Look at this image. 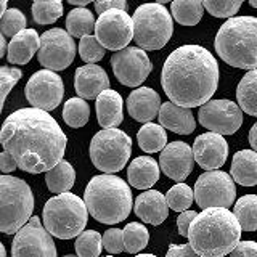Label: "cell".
<instances>
[{"instance_id":"cell-55","label":"cell","mask_w":257,"mask_h":257,"mask_svg":"<svg viewBox=\"0 0 257 257\" xmlns=\"http://www.w3.org/2000/svg\"><path fill=\"white\" fill-rule=\"evenodd\" d=\"M64 257H79V255H72V254H68V255H64Z\"/></svg>"},{"instance_id":"cell-14","label":"cell","mask_w":257,"mask_h":257,"mask_svg":"<svg viewBox=\"0 0 257 257\" xmlns=\"http://www.w3.org/2000/svg\"><path fill=\"white\" fill-rule=\"evenodd\" d=\"M111 68L122 85L139 88L153 71V64L143 48L128 45L111 56Z\"/></svg>"},{"instance_id":"cell-18","label":"cell","mask_w":257,"mask_h":257,"mask_svg":"<svg viewBox=\"0 0 257 257\" xmlns=\"http://www.w3.org/2000/svg\"><path fill=\"white\" fill-rule=\"evenodd\" d=\"M193 161H195V155L188 143L172 142L167 143V147L161 151L159 167L169 179L183 183L193 171Z\"/></svg>"},{"instance_id":"cell-43","label":"cell","mask_w":257,"mask_h":257,"mask_svg":"<svg viewBox=\"0 0 257 257\" xmlns=\"http://www.w3.org/2000/svg\"><path fill=\"white\" fill-rule=\"evenodd\" d=\"M196 217H198V212H195V211H185V212H182L179 217H177V227H179L180 236L188 238L190 227H191V223H193V220L196 219Z\"/></svg>"},{"instance_id":"cell-17","label":"cell","mask_w":257,"mask_h":257,"mask_svg":"<svg viewBox=\"0 0 257 257\" xmlns=\"http://www.w3.org/2000/svg\"><path fill=\"white\" fill-rule=\"evenodd\" d=\"M193 155L195 161L206 172L217 171L225 164L228 156V143L219 134H201L193 143Z\"/></svg>"},{"instance_id":"cell-44","label":"cell","mask_w":257,"mask_h":257,"mask_svg":"<svg viewBox=\"0 0 257 257\" xmlns=\"http://www.w3.org/2000/svg\"><path fill=\"white\" fill-rule=\"evenodd\" d=\"M230 257H257V243L255 241H239Z\"/></svg>"},{"instance_id":"cell-20","label":"cell","mask_w":257,"mask_h":257,"mask_svg":"<svg viewBox=\"0 0 257 257\" xmlns=\"http://www.w3.org/2000/svg\"><path fill=\"white\" fill-rule=\"evenodd\" d=\"M161 106V96L150 87H139L131 92L127 98V111L128 116H132L139 122L148 124L155 116H159Z\"/></svg>"},{"instance_id":"cell-53","label":"cell","mask_w":257,"mask_h":257,"mask_svg":"<svg viewBox=\"0 0 257 257\" xmlns=\"http://www.w3.org/2000/svg\"><path fill=\"white\" fill-rule=\"evenodd\" d=\"M135 257H158L155 254H139V255H135Z\"/></svg>"},{"instance_id":"cell-29","label":"cell","mask_w":257,"mask_h":257,"mask_svg":"<svg viewBox=\"0 0 257 257\" xmlns=\"http://www.w3.org/2000/svg\"><path fill=\"white\" fill-rule=\"evenodd\" d=\"M137 142L139 147L145 153H159L167 147V134L166 128L161 124L148 122L143 124L142 128L137 134Z\"/></svg>"},{"instance_id":"cell-3","label":"cell","mask_w":257,"mask_h":257,"mask_svg":"<svg viewBox=\"0 0 257 257\" xmlns=\"http://www.w3.org/2000/svg\"><path fill=\"white\" fill-rule=\"evenodd\" d=\"M241 230L238 219L228 209H204L191 223L188 244L201 257H223L239 244Z\"/></svg>"},{"instance_id":"cell-25","label":"cell","mask_w":257,"mask_h":257,"mask_svg":"<svg viewBox=\"0 0 257 257\" xmlns=\"http://www.w3.org/2000/svg\"><path fill=\"white\" fill-rule=\"evenodd\" d=\"M159 164L151 156L135 158L127 169L128 183L137 190L151 188L159 180Z\"/></svg>"},{"instance_id":"cell-5","label":"cell","mask_w":257,"mask_h":257,"mask_svg":"<svg viewBox=\"0 0 257 257\" xmlns=\"http://www.w3.org/2000/svg\"><path fill=\"white\" fill-rule=\"evenodd\" d=\"M214 47L230 66L257 69V18L236 16L227 20L217 32Z\"/></svg>"},{"instance_id":"cell-52","label":"cell","mask_w":257,"mask_h":257,"mask_svg":"<svg viewBox=\"0 0 257 257\" xmlns=\"http://www.w3.org/2000/svg\"><path fill=\"white\" fill-rule=\"evenodd\" d=\"M0 257H7V254H5V247H4V244H0Z\"/></svg>"},{"instance_id":"cell-56","label":"cell","mask_w":257,"mask_h":257,"mask_svg":"<svg viewBox=\"0 0 257 257\" xmlns=\"http://www.w3.org/2000/svg\"><path fill=\"white\" fill-rule=\"evenodd\" d=\"M104 257H112V255H104Z\"/></svg>"},{"instance_id":"cell-28","label":"cell","mask_w":257,"mask_h":257,"mask_svg":"<svg viewBox=\"0 0 257 257\" xmlns=\"http://www.w3.org/2000/svg\"><path fill=\"white\" fill-rule=\"evenodd\" d=\"M76 180V171L68 161H61L58 166H55L48 172H45V183L48 190L56 195L61 193H68L72 187H74Z\"/></svg>"},{"instance_id":"cell-6","label":"cell","mask_w":257,"mask_h":257,"mask_svg":"<svg viewBox=\"0 0 257 257\" xmlns=\"http://www.w3.org/2000/svg\"><path fill=\"white\" fill-rule=\"evenodd\" d=\"M42 219L44 227L52 236L71 239L84 231L88 220V209L85 201L74 193H61L45 203Z\"/></svg>"},{"instance_id":"cell-13","label":"cell","mask_w":257,"mask_h":257,"mask_svg":"<svg viewBox=\"0 0 257 257\" xmlns=\"http://www.w3.org/2000/svg\"><path fill=\"white\" fill-rule=\"evenodd\" d=\"M95 37L111 52H120L134 39V20L124 10H111L98 16Z\"/></svg>"},{"instance_id":"cell-48","label":"cell","mask_w":257,"mask_h":257,"mask_svg":"<svg viewBox=\"0 0 257 257\" xmlns=\"http://www.w3.org/2000/svg\"><path fill=\"white\" fill-rule=\"evenodd\" d=\"M249 143H251L252 150L257 153V122L251 127V131H249Z\"/></svg>"},{"instance_id":"cell-16","label":"cell","mask_w":257,"mask_h":257,"mask_svg":"<svg viewBox=\"0 0 257 257\" xmlns=\"http://www.w3.org/2000/svg\"><path fill=\"white\" fill-rule=\"evenodd\" d=\"M198 119L209 132L233 135L243 124V111L230 100H211L199 108Z\"/></svg>"},{"instance_id":"cell-32","label":"cell","mask_w":257,"mask_h":257,"mask_svg":"<svg viewBox=\"0 0 257 257\" xmlns=\"http://www.w3.org/2000/svg\"><path fill=\"white\" fill-rule=\"evenodd\" d=\"M233 214L238 219L241 228L244 231L257 230V195H244L241 196L235 206Z\"/></svg>"},{"instance_id":"cell-26","label":"cell","mask_w":257,"mask_h":257,"mask_svg":"<svg viewBox=\"0 0 257 257\" xmlns=\"http://www.w3.org/2000/svg\"><path fill=\"white\" fill-rule=\"evenodd\" d=\"M231 179L243 187L257 185V153L254 150H241L233 156Z\"/></svg>"},{"instance_id":"cell-37","label":"cell","mask_w":257,"mask_h":257,"mask_svg":"<svg viewBox=\"0 0 257 257\" xmlns=\"http://www.w3.org/2000/svg\"><path fill=\"white\" fill-rule=\"evenodd\" d=\"M193 198H195V191L188 187L187 183H177L167 191L166 199L169 207L175 212H185L190 211V206L193 204Z\"/></svg>"},{"instance_id":"cell-39","label":"cell","mask_w":257,"mask_h":257,"mask_svg":"<svg viewBox=\"0 0 257 257\" xmlns=\"http://www.w3.org/2000/svg\"><path fill=\"white\" fill-rule=\"evenodd\" d=\"M104 50H106V48L100 44V40L95 36H87L84 39H80V42H79L80 58L88 64H95L100 60H103L104 53H106Z\"/></svg>"},{"instance_id":"cell-11","label":"cell","mask_w":257,"mask_h":257,"mask_svg":"<svg viewBox=\"0 0 257 257\" xmlns=\"http://www.w3.org/2000/svg\"><path fill=\"white\" fill-rule=\"evenodd\" d=\"M39 63L45 69L63 71L71 66L76 58V42L68 31L53 28L40 36Z\"/></svg>"},{"instance_id":"cell-4","label":"cell","mask_w":257,"mask_h":257,"mask_svg":"<svg viewBox=\"0 0 257 257\" xmlns=\"http://www.w3.org/2000/svg\"><path fill=\"white\" fill-rule=\"evenodd\" d=\"M84 201L93 219L108 225L125 220L134 206L128 183L111 174L95 175L87 183Z\"/></svg>"},{"instance_id":"cell-19","label":"cell","mask_w":257,"mask_h":257,"mask_svg":"<svg viewBox=\"0 0 257 257\" xmlns=\"http://www.w3.org/2000/svg\"><path fill=\"white\" fill-rule=\"evenodd\" d=\"M74 88L79 98L96 100L98 96L109 88V79L106 71L98 64H84L76 69Z\"/></svg>"},{"instance_id":"cell-35","label":"cell","mask_w":257,"mask_h":257,"mask_svg":"<svg viewBox=\"0 0 257 257\" xmlns=\"http://www.w3.org/2000/svg\"><path fill=\"white\" fill-rule=\"evenodd\" d=\"M74 247L79 257H100L103 251V236L96 230L82 231L76 238Z\"/></svg>"},{"instance_id":"cell-7","label":"cell","mask_w":257,"mask_h":257,"mask_svg":"<svg viewBox=\"0 0 257 257\" xmlns=\"http://www.w3.org/2000/svg\"><path fill=\"white\" fill-rule=\"evenodd\" d=\"M34 211V196L23 179L13 175L0 177V231L16 235L26 225Z\"/></svg>"},{"instance_id":"cell-50","label":"cell","mask_w":257,"mask_h":257,"mask_svg":"<svg viewBox=\"0 0 257 257\" xmlns=\"http://www.w3.org/2000/svg\"><path fill=\"white\" fill-rule=\"evenodd\" d=\"M68 2H69L71 5L77 7V8H85L88 4H90V0H68Z\"/></svg>"},{"instance_id":"cell-12","label":"cell","mask_w":257,"mask_h":257,"mask_svg":"<svg viewBox=\"0 0 257 257\" xmlns=\"http://www.w3.org/2000/svg\"><path fill=\"white\" fill-rule=\"evenodd\" d=\"M12 257H56L55 241L37 215L15 235Z\"/></svg>"},{"instance_id":"cell-54","label":"cell","mask_w":257,"mask_h":257,"mask_svg":"<svg viewBox=\"0 0 257 257\" xmlns=\"http://www.w3.org/2000/svg\"><path fill=\"white\" fill-rule=\"evenodd\" d=\"M249 5L254 7V8H257V2H255V0H251V2H249Z\"/></svg>"},{"instance_id":"cell-27","label":"cell","mask_w":257,"mask_h":257,"mask_svg":"<svg viewBox=\"0 0 257 257\" xmlns=\"http://www.w3.org/2000/svg\"><path fill=\"white\" fill-rule=\"evenodd\" d=\"M236 100L241 111L257 117V69L247 71L239 80L236 88Z\"/></svg>"},{"instance_id":"cell-45","label":"cell","mask_w":257,"mask_h":257,"mask_svg":"<svg viewBox=\"0 0 257 257\" xmlns=\"http://www.w3.org/2000/svg\"><path fill=\"white\" fill-rule=\"evenodd\" d=\"M127 4L124 0H103V2H95V10L96 13H106L111 10H124L125 12Z\"/></svg>"},{"instance_id":"cell-30","label":"cell","mask_w":257,"mask_h":257,"mask_svg":"<svg viewBox=\"0 0 257 257\" xmlns=\"http://www.w3.org/2000/svg\"><path fill=\"white\" fill-rule=\"evenodd\" d=\"M95 26L96 21L93 18V13L87 8H74L66 16V31L72 37L84 39L87 36H92Z\"/></svg>"},{"instance_id":"cell-51","label":"cell","mask_w":257,"mask_h":257,"mask_svg":"<svg viewBox=\"0 0 257 257\" xmlns=\"http://www.w3.org/2000/svg\"><path fill=\"white\" fill-rule=\"evenodd\" d=\"M7 12H8V8H7V0H2V2H0V18H2V16H4Z\"/></svg>"},{"instance_id":"cell-41","label":"cell","mask_w":257,"mask_h":257,"mask_svg":"<svg viewBox=\"0 0 257 257\" xmlns=\"http://www.w3.org/2000/svg\"><path fill=\"white\" fill-rule=\"evenodd\" d=\"M21 76H23V72L18 68H10V66L0 68V84H2V103H0V108L4 106L8 93H10L12 88L18 84Z\"/></svg>"},{"instance_id":"cell-40","label":"cell","mask_w":257,"mask_h":257,"mask_svg":"<svg viewBox=\"0 0 257 257\" xmlns=\"http://www.w3.org/2000/svg\"><path fill=\"white\" fill-rule=\"evenodd\" d=\"M204 10L211 13L215 18H231L233 15L238 13V10L243 5L241 0H231V2H219V0H206L203 2Z\"/></svg>"},{"instance_id":"cell-42","label":"cell","mask_w":257,"mask_h":257,"mask_svg":"<svg viewBox=\"0 0 257 257\" xmlns=\"http://www.w3.org/2000/svg\"><path fill=\"white\" fill-rule=\"evenodd\" d=\"M103 247L109 254H120L125 252L124 244V230L119 228H109L103 233Z\"/></svg>"},{"instance_id":"cell-24","label":"cell","mask_w":257,"mask_h":257,"mask_svg":"<svg viewBox=\"0 0 257 257\" xmlns=\"http://www.w3.org/2000/svg\"><path fill=\"white\" fill-rule=\"evenodd\" d=\"M122 96L111 88L96 98V119L103 128H116L122 122Z\"/></svg>"},{"instance_id":"cell-31","label":"cell","mask_w":257,"mask_h":257,"mask_svg":"<svg viewBox=\"0 0 257 257\" xmlns=\"http://www.w3.org/2000/svg\"><path fill=\"white\" fill-rule=\"evenodd\" d=\"M171 13L182 26H196L203 18L204 5L199 0H177L171 4Z\"/></svg>"},{"instance_id":"cell-34","label":"cell","mask_w":257,"mask_h":257,"mask_svg":"<svg viewBox=\"0 0 257 257\" xmlns=\"http://www.w3.org/2000/svg\"><path fill=\"white\" fill-rule=\"evenodd\" d=\"M150 241V233L139 222H131L125 225L124 228V244H125V252L131 254H139L147 247Z\"/></svg>"},{"instance_id":"cell-8","label":"cell","mask_w":257,"mask_h":257,"mask_svg":"<svg viewBox=\"0 0 257 257\" xmlns=\"http://www.w3.org/2000/svg\"><path fill=\"white\" fill-rule=\"evenodd\" d=\"M134 40L143 50H159L172 37L174 20L161 4H145L135 10Z\"/></svg>"},{"instance_id":"cell-36","label":"cell","mask_w":257,"mask_h":257,"mask_svg":"<svg viewBox=\"0 0 257 257\" xmlns=\"http://www.w3.org/2000/svg\"><path fill=\"white\" fill-rule=\"evenodd\" d=\"M63 15L61 0H39L32 4V18L37 24H52Z\"/></svg>"},{"instance_id":"cell-15","label":"cell","mask_w":257,"mask_h":257,"mask_svg":"<svg viewBox=\"0 0 257 257\" xmlns=\"http://www.w3.org/2000/svg\"><path fill=\"white\" fill-rule=\"evenodd\" d=\"M28 101L32 108L52 111L60 106L64 95V84L63 79L50 69H42L32 74L24 87Z\"/></svg>"},{"instance_id":"cell-2","label":"cell","mask_w":257,"mask_h":257,"mask_svg":"<svg viewBox=\"0 0 257 257\" xmlns=\"http://www.w3.org/2000/svg\"><path fill=\"white\" fill-rule=\"evenodd\" d=\"M219 77V64L207 48L182 45L167 56L161 72V85L172 103L191 109L211 101Z\"/></svg>"},{"instance_id":"cell-10","label":"cell","mask_w":257,"mask_h":257,"mask_svg":"<svg viewBox=\"0 0 257 257\" xmlns=\"http://www.w3.org/2000/svg\"><path fill=\"white\" fill-rule=\"evenodd\" d=\"M236 198L235 180L227 172L211 171L198 177L195 183L196 204L203 209L223 207L228 209Z\"/></svg>"},{"instance_id":"cell-33","label":"cell","mask_w":257,"mask_h":257,"mask_svg":"<svg viewBox=\"0 0 257 257\" xmlns=\"http://www.w3.org/2000/svg\"><path fill=\"white\" fill-rule=\"evenodd\" d=\"M90 117V106L84 98H69L64 103L63 108V119L69 127L79 128L84 127Z\"/></svg>"},{"instance_id":"cell-46","label":"cell","mask_w":257,"mask_h":257,"mask_svg":"<svg viewBox=\"0 0 257 257\" xmlns=\"http://www.w3.org/2000/svg\"><path fill=\"white\" fill-rule=\"evenodd\" d=\"M166 257H201L198 255L190 244H171L167 249Z\"/></svg>"},{"instance_id":"cell-9","label":"cell","mask_w":257,"mask_h":257,"mask_svg":"<svg viewBox=\"0 0 257 257\" xmlns=\"http://www.w3.org/2000/svg\"><path fill=\"white\" fill-rule=\"evenodd\" d=\"M88 155L93 166L104 174L122 171L132 155V140L119 128H103L90 142Z\"/></svg>"},{"instance_id":"cell-49","label":"cell","mask_w":257,"mask_h":257,"mask_svg":"<svg viewBox=\"0 0 257 257\" xmlns=\"http://www.w3.org/2000/svg\"><path fill=\"white\" fill-rule=\"evenodd\" d=\"M8 53V44L5 40V36H0V56H5Z\"/></svg>"},{"instance_id":"cell-47","label":"cell","mask_w":257,"mask_h":257,"mask_svg":"<svg viewBox=\"0 0 257 257\" xmlns=\"http://www.w3.org/2000/svg\"><path fill=\"white\" fill-rule=\"evenodd\" d=\"M0 169H2V172L7 175V174L16 171V169H20V167H18V164H16L15 158L10 155V153L4 151L2 155H0Z\"/></svg>"},{"instance_id":"cell-23","label":"cell","mask_w":257,"mask_h":257,"mask_svg":"<svg viewBox=\"0 0 257 257\" xmlns=\"http://www.w3.org/2000/svg\"><path fill=\"white\" fill-rule=\"evenodd\" d=\"M40 48V37L34 29H24L18 36L10 39L8 44L7 60L12 64H28L32 56L39 53Z\"/></svg>"},{"instance_id":"cell-38","label":"cell","mask_w":257,"mask_h":257,"mask_svg":"<svg viewBox=\"0 0 257 257\" xmlns=\"http://www.w3.org/2000/svg\"><path fill=\"white\" fill-rule=\"evenodd\" d=\"M28 26V20L18 8H8V12L0 18V31L5 37H15Z\"/></svg>"},{"instance_id":"cell-1","label":"cell","mask_w":257,"mask_h":257,"mask_svg":"<svg viewBox=\"0 0 257 257\" xmlns=\"http://www.w3.org/2000/svg\"><path fill=\"white\" fill-rule=\"evenodd\" d=\"M0 142L21 171L40 174L61 163L68 139L47 111L23 108L5 119Z\"/></svg>"},{"instance_id":"cell-22","label":"cell","mask_w":257,"mask_h":257,"mask_svg":"<svg viewBox=\"0 0 257 257\" xmlns=\"http://www.w3.org/2000/svg\"><path fill=\"white\" fill-rule=\"evenodd\" d=\"M159 124L175 134L190 135L195 132L196 122L190 108H183L172 101L163 103L159 111Z\"/></svg>"},{"instance_id":"cell-21","label":"cell","mask_w":257,"mask_h":257,"mask_svg":"<svg viewBox=\"0 0 257 257\" xmlns=\"http://www.w3.org/2000/svg\"><path fill=\"white\" fill-rule=\"evenodd\" d=\"M134 211L142 222L150 225H161L169 215V204L163 193L156 190H148L140 193L135 199Z\"/></svg>"}]
</instances>
